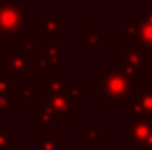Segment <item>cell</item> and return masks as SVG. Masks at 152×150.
<instances>
[{
  "instance_id": "cell-1",
  "label": "cell",
  "mask_w": 152,
  "mask_h": 150,
  "mask_svg": "<svg viewBox=\"0 0 152 150\" xmlns=\"http://www.w3.org/2000/svg\"><path fill=\"white\" fill-rule=\"evenodd\" d=\"M131 92V81L119 73H108L100 85V102H123Z\"/></svg>"
}]
</instances>
